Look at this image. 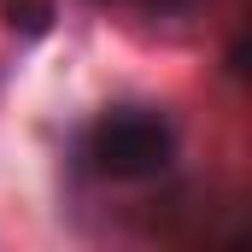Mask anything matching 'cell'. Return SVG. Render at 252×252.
Instances as JSON below:
<instances>
[{"mask_svg":"<svg viewBox=\"0 0 252 252\" xmlns=\"http://www.w3.org/2000/svg\"><path fill=\"white\" fill-rule=\"evenodd\" d=\"M124 6H135V12H182L188 0H124Z\"/></svg>","mask_w":252,"mask_h":252,"instance_id":"cell-2","label":"cell"},{"mask_svg":"<svg viewBox=\"0 0 252 252\" xmlns=\"http://www.w3.org/2000/svg\"><path fill=\"white\" fill-rule=\"evenodd\" d=\"M76 158H82V170H94L106 182H147V176L170 170L176 129L153 106H118V112H100L94 124L82 129Z\"/></svg>","mask_w":252,"mask_h":252,"instance_id":"cell-1","label":"cell"}]
</instances>
